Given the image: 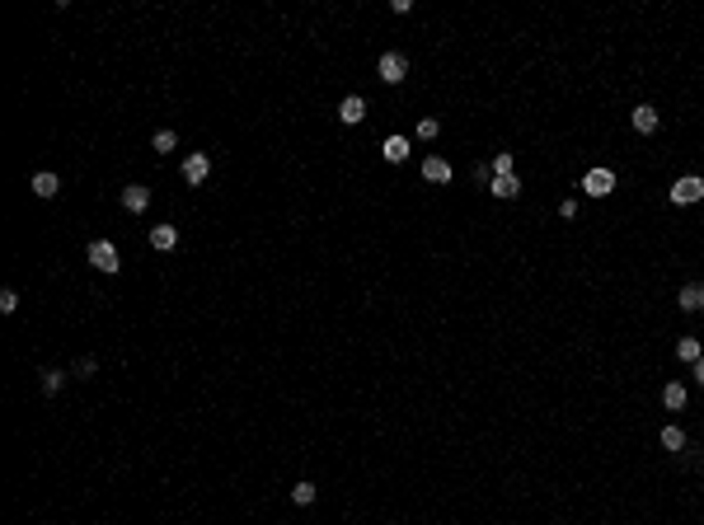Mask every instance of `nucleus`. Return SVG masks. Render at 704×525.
I'll return each mask as SVG.
<instances>
[{
    "instance_id": "1",
    "label": "nucleus",
    "mask_w": 704,
    "mask_h": 525,
    "mask_svg": "<svg viewBox=\"0 0 704 525\" xmlns=\"http://www.w3.org/2000/svg\"><path fill=\"white\" fill-rule=\"evenodd\" d=\"M704 197V178L700 174H686V178H676L672 183V202L676 206H690V202H700Z\"/></svg>"
},
{
    "instance_id": "2",
    "label": "nucleus",
    "mask_w": 704,
    "mask_h": 525,
    "mask_svg": "<svg viewBox=\"0 0 704 525\" xmlns=\"http://www.w3.org/2000/svg\"><path fill=\"white\" fill-rule=\"evenodd\" d=\"M582 192H587V197H610V192H615V174L610 169H587L582 174Z\"/></svg>"
},
{
    "instance_id": "3",
    "label": "nucleus",
    "mask_w": 704,
    "mask_h": 525,
    "mask_svg": "<svg viewBox=\"0 0 704 525\" xmlns=\"http://www.w3.org/2000/svg\"><path fill=\"white\" fill-rule=\"evenodd\" d=\"M90 262L99 267V272H118V267H123V262H118L113 239H94V244H90Z\"/></svg>"
},
{
    "instance_id": "4",
    "label": "nucleus",
    "mask_w": 704,
    "mask_h": 525,
    "mask_svg": "<svg viewBox=\"0 0 704 525\" xmlns=\"http://www.w3.org/2000/svg\"><path fill=\"white\" fill-rule=\"evenodd\" d=\"M375 71H380V80H385V85H399V80L408 76V57H404V52H385Z\"/></svg>"
},
{
    "instance_id": "5",
    "label": "nucleus",
    "mask_w": 704,
    "mask_h": 525,
    "mask_svg": "<svg viewBox=\"0 0 704 525\" xmlns=\"http://www.w3.org/2000/svg\"><path fill=\"white\" fill-rule=\"evenodd\" d=\"M361 118H366V99H361V94H347L343 104H338V122H343V127H357Z\"/></svg>"
},
{
    "instance_id": "6",
    "label": "nucleus",
    "mask_w": 704,
    "mask_h": 525,
    "mask_svg": "<svg viewBox=\"0 0 704 525\" xmlns=\"http://www.w3.org/2000/svg\"><path fill=\"white\" fill-rule=\"evenodd\" d=\"M451 160H441V155H427V160H422V178H427V183H451Z\"/></svg>"
},
{
    "instance_id": "7",
    "label": "nucleus",
    "mask_w": 704,
    "mask_h": 525,
    "mask_svg": "<svg viewBox=\"0 0 704 525\" xmlns=\"http://www.w3.org/2000/svg\"><path fill=\"white\" fill-rule=\"evenodd\" d=\"M123 206L132 211V216H141V211L151 206V188H141V183H127V188H123Z\"/></svg>"
},
{
    "instance_id": "8",
    "label": "nucleus",
    "mask_w": 704,
    "mask_h": 525,
    "mask_svg": "<svg viewBox=\"0 0 704 525\" xmlns=\"http://www.w3.org/2000/svg\"><path fill=\"white\" fill-rule=\"evenodd\" d=\"M676 305L686 309V314H700V309H704V281H690V286H681Z\"/></svg>"
},
{
    "instance_id": "9",
    "label": "nucleus",
    "mask_w": 704,
    "mask_h": 525,
    "mask_svg": "<svg viewBox=\"0 0 704 525\" xmlns=\"http://www.w3.org/2000/svg\"><path fill=\"white\" fill-rule=\"evenodd\" d=\"M207 174H212V160H207V155H184V178L188 183H202Z\"/></svg>"
},
{
    "instance_id": "10",
    "label": "nucleus",
    "mask_w": 704,
    "mask_h": 525,
    "mask_svg": "<svg viewBox=\"0 0 704 525\" xmlns=\"http://www.w3.org/2000/svg\"><path fill=\"white\" fill-rule=\"evenodd\" d=\"M629 122H634V132L648 136V132H657V108H653V104H639V108L629 113Z\"/></svg>"
},
{
    "instance_id": "11",
    "label": "nucleus",
    "mask_w": 704,
    "mask_h": 525,
    "mask_svg": "<svg viewBox=\"0 0 704 525\" xmlns=\"http://www.w3.org/2000/svg\"><path fill=\"white\" fill-rule=\"evenodd\" d=\"M174 244H179V230H174V225H156V230H151V248H160V253H170Z\"/></svg>"
},
{
    "instance_id": "12",
    "label": "nucleus",
    "mask_w": 704,
    "mask_h": 525,
    "mask_svg": "<svg viewBox=\"0 0 704 525\" xmlns=\"http://www.w3.org/2000/svg\"><path fill=\"white\" fill-rule=\"evenodd\" d=\"M33 192H38V197H57V188H62V183H57V174H52V169H43V174H33Z\"/></svg>"
},
{
    "instance_id": "13",
    "label": "nucleus",
    "mask_w": 704,
    "mask_h": 525,
    "mask_svg": "<svg viewBox=\"0 0 704 525\" xmlns=\"http://www.w3.org/2000/svg\"><path fill=\"white\" fill-rule=\"evenodd\" d=\"M488 192H493V197H502V202H512L516 192H521V183H516V174H507V178H493V183H488Z\"/></svg>"
},
{
    "instance_id": "14",
    "label": "nucleus",
    "mask_w": 704,
    "mask_h": 525,
    "mask_svg": "<svg viewBox=\"0 0 704 525\" xmlns=\"http://www.w3.org/2000/svg\"><path fill=\"white\" fill-rule=\"evenodd\" d=\"M380 155H385L390 164H404V160H408V141L404 136H390L385 146H380Z\"/></svg>"
},
{
    "instance_id": "15",
    "label": "nucleus",
    "mask_w": 704,
    "mask_h": 525,
    "mask_svg": "<svg viewBox=\"0 0 704 525\" xmlns=\"http://www.w3.org/2000/svg\"><path fill=\"white\" fill-rule=\"evenodd\" d=\"M676 356H681V361H690V366H695V361H700V356H704L700 338H681V342H676Z\"/></svg>"
},
{
    "instance_id": "16",
    "label": "nucleus",
    "mask_w": 704,
    "mask_h": 525,
    "mask_svg": "<svg viewBox=\"0 0 704 525\" xmlns=\"http://www.w3.org/2000/svg\"><path fill=\"white\" fill-rule=\"evenodd\" d=\"M43 375V394H57V389L66 385V371H57V366H47V371H38Z\"/></svg>"
},
{
    "instance_id": "17",
    "label": "nucleus",
    "mask_w": 704,
    "mask_h": 525,
    "mask_svg": "<svg viewBox=\"0 0 704 525\" xmlns=\"http://www.w3.org/2000/svg\"><path fill=\"white\" fill-rule=\"evenodd\" d=\"M662 403H667V408H686V385H676V380H672V385L662 389Z\"/></svg>"
},
{
    "instance_id": "18",
    "label": "nucleus",
    "mask_w": 704,
    "mask_h": 525,
    "mask_svg": "<svg viewBox=\"0 0 704 525\" xmlns=\"http://www.w3.org/2000/svg\"><path fill=\"white\" fill-rule=\"evenodd\" d=\"M507 174H516V160L507 150H498L493 155V178H507Z\"/></svg>"
},
{
    "instance_id": "19",
    "label": "nucleus",
    "mask_w": 704,
    "mask_h": 525,
    "mask_svg": "<svg viewBox=\"0 0 704 525\" xmlns=\"http://www.w3.org/2000/svg\"><path fill=\"white\" fill-rule=\"evenodd\" d=\"M662 446L667 450H686V432H681V427H662Z\"/></svg>"
},
{
    "instance_id": "20",
    "label": "nucleus",
    "mask_w": 704,
    "mask_h": 525,
    "mask_svg": "<svg viewBox=\"0 0 704 525\" xmlns=\"http://www.w3.org/2000/svg\"><path fill=\"white\" fill-rule=\"evenodd\" d=\"M291 502H296V507H310L315 502V483H296V488H291Z\"/></svg>"
},
{
    "instance_id": "21",
    "label": "nucleus",
    "mask_w": 704,
    "mask_h": 525,
    "mask_svg": "<svg viewBox=\"0 0 704 525\" xmlns=\"http://www.w3.org/2000/svg\"><path fill=\"white\" fill-rule=\"evenodd\" d=\"M151 146H156V150H160V155H170V150H174V146H179V136H174V132H170V127H165V132H156V141H151Z\"/></svg>"
},
{
    "instance_id": "22",
    "label": "nucleus",
    "mask_w": 704,
    "mask_h": 525,
    "mask_svg": "<svg viewBox=\"0 0 704 525\" xmlns=\"http://www.w3.org/2000/svg\"><path fill=\"white\" fill-rule=\"evenodd\" d=\"M437 132H441V127H437V118H422V122H418V136H422V141H432Z\"/></svg>"
},
{
    "instance_id": "23",
    "label": "nucleus",
    "mask_w": 704,
    "mask_h": 525,
    "mask_svg": "<svg viewBox=\"0 0 704 525\" xmlns=\"http://www.w3.org/2000/svg\"><path fill=\"white\" fill-rule=\"evenodd\" d=\"M0 309H5V314H15V309H19V295H15V291H0Z\"/></svg>"
},
{
    "instance_id": "24",
    "label": "nucleus",
    "mask_w": 704,
    "mask_h": 525,
    "mask_svg": "<svg viewBox=\"0 0 704 525\" xmlns=\"http://www.w3.org/2000/svg\"><path fill=\"white\" fill-rule=\"evenodd\" d=\"M94 366H99L94 356H80V361H76V375H94Z\"/></svg>"
},
{
    "instance_id": "25",
    "label": "nucleus",
    "mask_w": 704,
    "mask_h": 525,
    "mask_svg": "<svg viewBox=\"0 0 704 525\" xmlns=\"http://www.w3.org/2000/svg\"><path fill=\"white\" fill-rule=\"evenodd\" d=\"M695 385L704 389V356H700V361H695Z\"/></svg>"
}]
</instances>
